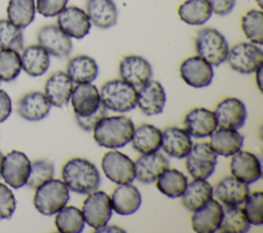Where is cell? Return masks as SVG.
I'll return each instance as SVG.
<instances>
[{"mask_svg": "<svg viewBox=\"0 0 263 233\" xmlns=\"http://www.w3.org/2000/svg\"><path fill=\"white\" fill-rule=\"evenodd\" d=\"M70 193L66 184L58 179H50L36 188L34 206L42 215L51 216L62 209L69 201Z\"/></svg>", "mask_w": 263, "mask_h": 233, "instance_id": "277c9868", "label": "cell"}, {"mask_svg": "<svg viewBox=\"0 0 263 233\" xmlns=\"http://www.w3.org/2000/svg\"><path fill=\"white\" fill-rule=\"evenodd\" d=\"M166 102V95L162 85L149 79L137 91V106L148 116L162 113Z\"/></svg>", "mask_w": 263, "mask_h": 233, "instance_id": "4fadbf2b", "label": "cell"}, {"mask_svg": "<svg viewBox=\"0 0 263 233\" xmlns=\"http://www.w3.org/2000/svg\"><path fill=\"white\" fill-rule=\"evenodd\" d=\"M70 100L75 115L80 117L93 114L102 105L99 90L91 82L78 83L73 87Z\"/></svg>", "mask_w": 263, "mask_h": 233, "instance_id": "2e32d148", "label": "cell"}, {"mask_svg": "<svg viewBox=\"0 0 263 233\" xmlns=\"http://www.w3.org/2000/svg\"><path fill=\"white\" fill-rule=\"evenodd\" d=\"M185 130L197 139L208 138L217 128L214 112L205 108H194L184 118Z\"/></svg>", "mask_w": 263, "mask_h": 233, "instance_id": "7402d4cb", "label": "cell"}, {"mask_svg": "<svg viewBox=\"0 0 263 233\" xmlns=\"http://www.w3.org/2000/svg\"><path fill=\"white\" fill-rule=\"evenodd\" d=\"M54 224L61 233H79L84 228L82 211L73 205L64 206L57 212Z\"/></svg>", "mask_w": 263, "mask_h": 233, "instance_id": "d590c367", "label": "cell"}, {"mask_svg": "<svg viewBox=\"0 0 263 233\" xmlns=\"http://www.w3.org/2000/svg\"><path fill=\"white\" fill-rule=\"evenodd\" d=\"M31 169V161L21 151L12 150L2 158L1 176L12 188L18 189L26 185Z\"/></svg>", "mask_w": 263, "mask_h": 233, "instance_id": "30bf717a", "label": "cell"}, {"mask_svg": "<svg viewBox=\"0 0 263 233\" xmlns=\"http://www.w3.org/2000/svg\"><path fill=\"white\" fill-rule=\"evenodd\" d=\"M230 171L234 178L249 185L261 178V162L255 154L239 150L232 155Z\"/></svg>", "mask_w": 263, "mask_h": 233, "instance_id": "e0dca14e", "label": "cell"}, {"mask_svg": "<svg viewBox=\"0 0 263 233\" xmlns=\"http://www.w3.org/2000/svg\"><path fill=\"white\" fill-rule=\"evenodd\" d=\"M241 29L245 36L254 44L263 43V13L261 10L251 9L241 16Z\"/></svg>", "mask_w": 263, "mask_h": 233, "instance_id": "74e56055", "label": "cell"}, {"mask_svg": "<svg viewBox=\"0 0 263 233\" xmlns=\"http://www.w3.org/2000/svg\"><path fill=\"white\" fill-rule=\"evenodd\" d=\"M119 75L122 80L140 87L152 76L150 63L140 55H126L119 63Z\"/></svg>", "mask_w": 263, "mask_h": 233, "instance_id": "d6986e66", "label": "cell"}, {"mask_svg": "<svg viewBox=\"0 0 263 233\" xmlns=\"http://www.w3.org/2000/svg\"><path fill=\"white\" fill-rule=\"evenodd\" d=\"M16 206L15 198L11 190L0 183V220L10 219Z\"/></svg>", "mask_w": 263, "mask_h": 233, "instance_id": "7bdbcfd3", "label": "cell"}, {"mask_svg": "<svg viewBox=\"0 0 263 233\" xmlns=\"http://www.w3.org/2000/svg\"><path fill=\"white\" fill-rule=\"evenodd\" d=\"M6 11L8 21L24 29L34 21L36 6L34 0H9Z\"/></svg>", "mask_w": 263, "mask_h": 233, "instance_id": "e575fe53", "label": "cell"}, {"mask_svg": "<svg viewBox=\"0 0 263 233\" xmlns=\"http://www.w3.org/2000/svg\"><path fill=\"white\" fill-rule=\"evenodd\" d=\"M21 64L24 71L30 76H41L49 68V54L39 44L30 45L23 50L21 55Z\"/></svg>", "mask_w": 263, "mask_h": 233, "instance_id": "f546056e", "label": "cell"}, {"mask_svg": "<svg viewBox=\"0 0 263 233\" xmlns=\"http://www.w3.org/2000/svg\"><path fill=\"white\" fill-rule=\"evenodd\" d=\"M226 61L232 70L240 74H251L263 65V51L254 43L241 42L228 50Z\"/></svg>", "mask_w": 263, "mask_h": 233, "instance_id": "8992f818", "label": "cell"}, {"mask_svg": "<svg viewBox=\"0 0 263 233\" xmlns=\"http://www.w3.org/2000/svg\"><path fill=\"white\" fill-rule=\"evenodd\" d=\"M262 1H263V0H256V2H257V4L259 5L260 8H262V5H263V4H262Z\"/></svg>", "mask_w": 263, "mask_h": 233, "instance_id": "681fc988", "label": "cell"}, {"mask_svg": "<svg viewBox=\"0 0 263 233\" xmlns=\"http://www.w3.org/2000/svg\"><path fill=\"white\" fill-rule=\"evenodd\" d=\"M133 148L141 154L157 152L161 145V131L151 124H141L135 128L132 137Z\"/></svg>", "mask_w": 263, "mask_h": 233, "instance_id": "f1b7e54d", "label": "cell"}, {"mask_svg": "<svg viewBox=\"0 0 263 233\" xmlns=\"http://www.w3.org/2000/svg\"><path fill=\"white\" fill-rule=\"evenodd\" d=\"M100 99L106 109L125 113L137 106V90L135 86L122 79L107 81L102 85Z\"/></svg>", "mask_w": 263, "mask_h": 233, "instance_id": "3957f363", "label": "cell"}, {"mask_svg": "<svg viewBox=\"0 0 263 233\" xmlns=\"http://www.w3.org/2000/svg\"><path fill=\"white\" fill-rule=\"evenodd\" d=\"M105 116H107V109L102 104L100 106V108L93 114H91L87 117H80V116L75 115V118H76V121H77L78 125L82 129H84L85 131H90L100 122V120L103 119Z\"/></svg>", "mask_w": 263, "mask_h": 233, "instance_id": "f6af8a7d", "label": "cell"}, {"mask_svg": "<svg viewBox=\"0 0 263 233\" xmlns=\"http://www.w3.org/2000/svg\"><path fill=\"white\" fill-rule=\"evenodd\" d=\"M192 141L190 134L179 127H167L161 132L160 148L168 156L175 158H184L190 151Z\"/></svg>", "mask_w": 263, "mask_h": 233, "instance_id": "d4e9b609", "label": "cell"}, {"mask_svg": "<svg viewBox=\"0 0 263 233\" xmlns=\"http://www.w3.org/2000/svg\"><path fill=\"white\" fill-rule=\"evenodd\" d=\"M50 107L51 104L45 94L40 91H32L20 100L17 112L28 121H39L48 115Z\"/></svg>", "mask_w": 263, "mask_h": 233, "instance_id": "4316f807", "label": "cell"}, {"mask_svg": "<svg viewBox=\"0 0 263 233\" xmlns=\"http://www.w3.org/2000/svg\"><path fill=\"white\" fill-rule=\"evenodd\" d=\"M22 70L21 55L12 49H0V80H14Z\"/></svg>", "mask_w": 263, "mask_h": 233, "instance_id": "ab89813d", "label": "cell"}, {"mask_svg": "<svg viewBox=\"0 0 263 233\" xmlns=\"http://www.w3.org/2000/svg\"><path fill=\"white\" fill-rule=\"evenodd\" d=\"M73 90V81L67 73L59 71L53 73L45 82L44 92L49 103L63 108L68 105Z\"/></svg>", "mask_w": 263, "mask_h": 233, "instance_id": "cb8c5ba5", "label": "cell"}, {"mask_svg": "<svg viewBox=\"0 0 263 233\" xmlns=\"http://www.w3.org/2000/svg\"><path fill=\"white\" fill-rule=\"evenodd\" d=\"M210 146L217 155L224 157L232 156L239 151L243 144V137L232 128L220 127L210 135Z\"/></svg>", "mask_w": 263, "mask_h": 233, "instance_id": "484cf974", "label": "cell"}, {"mask_svg": "<svg viewBox=\"0 0 263 233\" xmlns=\"http://www.w3.org/2000/svg\"><path fill=\"white\" fill-rule=\"evenodd\" d=\"M195 50L201 59L212 66H219L226 61L229 46L225 37L216 29L204 28L195 38Z\"/></svg>", "mask_w": 263, "mask_h": 233, "instance_id": "5b68a950", "label": "cell"}, {"mask_svg": "<svg viewBox=\"0 0 263 233\" xmlns=\"http://www.w3.org/2000/svg\"><path fill=\"white\" fill-rule=\"evenodd\" d=\"M12 110L11 100L6 91L0 89V122L8 118Z\"/></svg>", "mask_w": 263, "mask_h": 233, "instance_id": "7dc6e473", "label": "cell"}, {"mask_svg": "<svg viewBox=\"0 0 263 233\" xmlns=\"http://www.w3.org/2000/svg\"><path fill=\"white\" fill-rule=\"evenodd\" d=\"M212 13L208 0H186L178 8L179 17L191 26L203 25L210 20Z\"/></svg>", "mask_w": 263, "mask_h": 233, "instance_id": "d6a6232c", "label": "cell"}, {"mask_svg": "<svg viewBox=\"0 0 263 233\" xmlns=\"http://www.w3.org/2000/svg\"><path fill=\"white\" fill-rule=\"evenodd\" d=\"M24 47V37L20 28L8 20H0V49L21 51Z\"/></svg>", "mask_w": 263, "mask_h": 233, "instance_id": "f35d334b", "label": "cell"}, {"mask_svg": "<svg viewBox=\"0 0 263 233\" xmlns=\"http://www.w3.org/2000/svg\"><path fill=\"white\" fill-rule=\"evenodd\" d=\"M217 199L226 206H236L245 202L250 194L248 184L232 177L220 180L213 191Z\"/></svg>", "mask_w": 263, "mask_h": 233, "instance_id": "44dd1931", "label": "cell"}, {"mask_svg": "<svg viewBox=\"0 0 263 233\" xmlns=\"http://www.w3.org/2000/svg\"><path fill=\"white\" fill-rule=\"evenodd\" d=\"M134 130L133 121L123 115L105 116L92 129L96 143L109 149L124 147L130 142Z\"/></svg>", "mask_w": 263, "mask_h": 233, "instance_id": "7a4b0ae2", "label": "cell"}, {"mask_svg": "<svg viewBox=\"0 0 263 233\" xmlns=\"http://www.w3.org/2000/svg\"><path fill=\"white\" fill-rule=\"evenodd\" d=\"M62 178L69 190L78 194L96 191L101 184V176L97 166L84 158H72L65 163Z\"/></svg>", "mask_w": 263, "mask_h": 233, "instance_id": "6da1fadb", "label": "cell"}, {"mask_svg": "<svg viewBox=\"0 0 263 233\" xmlns=\"http://www.w3.org/2000/svg\"><path fill=\"white\" fill-rule=\"evenodd\" d=\"M68 0H37L36 9L45 17L58 15L67 5Z\"/></svg>", "mask_w": 263, "mask_h": 233, "instance_id": "ee69618b", "label": "cell"}, {"mask_svg": "<svg viewBox=\"0 0 263 233\" xmlns=\"http://www.w3.org/2000/svg\"><path fill=\"white\" fill-rule=\"evenodd\" d=\"M2 158H3V155H2V153H1V151H0V177H1V163H2Z\"/></svg>", "mask_w": 263, "mask_h": 233, "instance_id": "c3c4849f", "label": "cell"}, {"mask_svg": "<svg viewBox=\"0 0 263 233\" xmlns=\"http://www.w3.org/2000/svg\"><path fill=\"white\" fill-rule=\"evenodd\" d=\"M243 212L250 224L260 226L263 223V193L255 191L245 200Z\"/></svg>", "mask_w": 263, "mask_h": 233, "instance_id": "b9f144b4", "label": "cell"}, {"mask_svg": "<svg viewBox=\"0 0 263 233\" xmlns=\"http://www.w3.org/2000/svg\"><path fill=\"white\" fill-rule=\"evenodd\" d=\"M182 204L189 210L200 208L213 197V187L205 179H194L182 194Z\"/></svg>", "mask_w": 263, "mask_h": 233, "instance_id": "4dcf8cb0", "label": "cell"}, {"mask_svg": "<svg viewBox=\"0 0 263 233\" xmlns=\"http://www.w3.org/2000/svg\"><path fill=\"white\" fill-rule=\"evenodd\" d=\"M135 164V178L143 183L150 184L157 180V178L168 168L170 162L164 155L158 152L143 154L140 156Z\"/></svg>", "mask_w": 263, "mask_h": 233, "instance_id": "ffe728a7", "label": "cell"}, {"mask_svg": "<svg viewBox=\"0 0 263 233\" xmlns=\"http://www.w3.org/2000/svg\"><path fill=\"white\" fill-rule=\"evenodd\" d=\"M82 215L87 225L95 229L107 225L112 216V206L109 195L104 191L88 193L82 204Z\"/></svg>", "mask_w": 263, "mask_h": 233, "instance_id": "ba28073f", "label": "cell"}, {"mask_svg": "<svg viewBox=\"0 0 263 233\" xmlns=\"http://www.w3.org/2000/svg\"><path fill=\"white\" fill-rule=\"evenodd\" d=\"M86 14L95 26L108 29L117 23V8L113 0H88Z\"/></svg>", "mask_w": 263, "mask_h": 233, "instance_id": "83f0119b", "label": "cell"}, {"mask_svg": "<svg viewBox=\"0 0 263 233\" xmlns=\"http://www.w3.org/2000/svg\"><path fill=\"white\" fill-rule=\"evenodd\" d=\"M102 169L110 181L116 184L132 183L135 180L134 161L119 151H109L101 161Z\"/></svg>", "mask_w": 263, "mask_h": 233, "instance_id": "9c48e42d", "label": "cell"}, {"mask_svg": "<svg viewBox=\"0 0 263 233\" xmlns=\"http://www.w3.org/2000/svg\"><path fill=\"white\" fill-rule=\"evenodd\" d=\"M187 185V177L176 168H166L156 181V188L170 198L181 197Z\"/></svg>", "mask_w": 263, "mask_h": 233, "instance_id": "836d02e7", "label": "cell"}, {"mask_svg": "<svg viewBox=\"0 0 263 233\" xmlns=\"http://www.w3.org/2000/svg\"><path fill=\"white\" fill-rule=\"evenodd\" d=\"M212 11L218 15L228 14L234 7L235 0H208Z\"/></svg>", "mask_w": 263, "mask_h": 233, "instance_id": "bcb514c9", "label": "cell"}, {"mask_svg": "<svg viewBox=\"0 0 263 233\" xmlns=\"http://www.w3.org/2000/svg\"><path fill=\"white\" fill-rule=\"evenodd\" d=\"M58 27L69 37L82 39L89 33L90 21L84 10L77 6L65 7L58 14Z\"/></svg>", "mask_w": 263, "mask_h": 233, "instance_id": "5bb4252c", "label": "cell"}, {"mask_svg": "<svg viewBox=\"0 0 263 233\" xmlns=\"http://www.w3.org/2000/svg\"><path fill=\"white\" fill-rule=\"evenodd\" d=\"M54 173L53 163L47 160H36L31 163L30 173L26 185L36 189L46 181L52 179Z\"/></svg>", "mask_w": 263, "mask_h": 233, "instance_id": "60d3db41", "label": "cell"}, {"mask_svg": "<svg viewBox=\"0 0 263 233\" xmlns=\"http://www.w3.org/2000/svg\"><path fill=\"white\" fill-rule=\"evenodd\" d=\"M186 157V168L194 179H208L217 165V154L209 143H196L191 146Z\"/></svg>", "mask_w": 263, "mask_h": 233, "instance_id": "52a82bcc", "label": "cell"}, {"mask_svg": "<svg viewBox=\"0 0 263 233\" xmlns=\"http://www.w3.org/2000/svg\"><path fill=\"white\" fill-rule=\"evenodd\" d=\"M67 74L75 83L92 82L99 75L97 62L88 55H77L72 57L67 65Z\"/></svg>", "mask_w": 263, "mask_h": 233, "instance_id": "1f68e13d", "label": "cell"}, {"mask_svg": "<svg viewBox=\"0 0 263 233\" xmlns=\"http://www.w3.org/2000/svg\"><path fill=\"white\" fill-rule=\"evenodd\" d=\"M223 216L222 205L211 198L200 208L193 211L191 226L198 233H214L219 230Z\"/></svg>", "mask_w": 263, "mask_h": 233, "instance_id": "ac0fdd59", "label": "cell"}, {"mask_svg": "<svg viewBox=\"0 0 263 233\" xmlns=\"http://www.w3.org/2000/svg\"><path fill=\"white\" fill-rule=\"evenodd\" d=\"M251 224L248 221L243 209L236 206L223 208V216L219 230L223 233H245L250 230Z\"/></svg>", "mask_w": 263, "mask_h": 233, "instance_id": "8d00e7d4", "label": "cell"}, {"mask_svg": "<svg viewBox=\"0 0 263 233\" xmlns=\"http://www.w3.org/2000/svg\"><path fill=\"white\" fill-rule=\"evenodd\" d=\"M112 209L121 216L135 213L141 206L142 196L137 187L130 183L119 184L111 195Z\"/></svg>", "mask_w": 263, "mask_h": 233, "instance_id": "603a6c76", "label": "cell"}, {"mask_svg": "<svg viewBox=\"0 0 263 233\" xmlns=\"http://www.w3.org/2000/svg\"><path fill=\"white\" fill-rule=\"evenodd\" d=\"M37 40L48 54L57 57H65L72 51V41L70 37L65 34L58 26L47 25L42 27L38 34Z\"/></svg>", "mask_w": 263, "mask_h": 233, "instance_id": "9a60e30c", "label": "cell"}, {"mask_svg": "<svg viewBox=\"0 0 263 233\" xmlns=\"http://www.w3.org/2000/svg\"><path fill=\"white\" fill-rule=\"evenodd\" d=\"M214 114L217 126L232 129L242 127L248 116L245 104L236 98H226L222 100L217 105Z\"/></svg>", "mask_w": 263, "mask_h": 233, "instance_id": "7c38bea8", "label": "cell"}, {"mask_svg": "<svg viewBox=\"0 0 263 233\" xmlns=\"http://www.w3.org/2000/svg\"><path fill=\"white\" fill-rule=\"evenodd\" d=\"M180 75L184 82L194 88H202L211 84L214 78L212 65L200 56H190L180 66Z\"/></svg>", "mask_w": 263, "mask_h": 233, "instance_id": "8fae6325", "label": "cell"}]
</instances>
